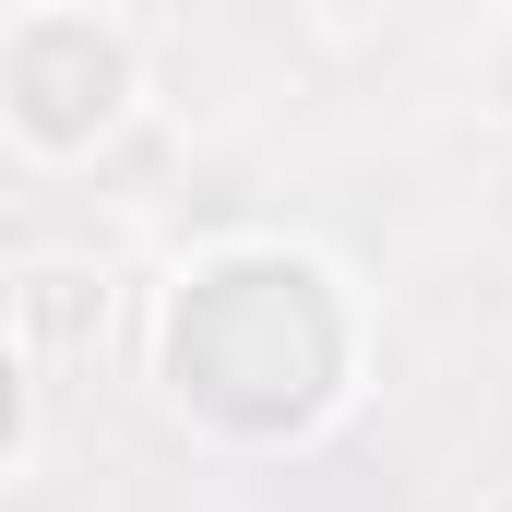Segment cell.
Segmentation results:
<instances>
[{
    "label": "cell",
    "instance_id": "cell-1",
    "mask_svg": "<svg viewBox=\"0 0 512 512\" xmlns=\"http://www.w3.org/2000/svg\"><path fill=\"white\" fill-rule=\"evenodd\" d=\"M167 358H179V382L203 393L215 417H239V429H298V417L334 393L346 334H334L322 274H298V262H227V274H203V286L179 298Z\"/></svg>",
    "mask_w": 512,
    "mask_h": 512
},
{
    "label": "cell",
    "instance_id": "cell-2",
    "mask_svg": "<svg viewBox=\"0 0 512 512\" xmlns=\"http://www.w3.org/2000/svg\"><path fill=\"white\" fill-rule=\"evenodd\" d=\"M120 84H131L120 36H96L84 12H48V24L12 36V120L36 131V143H84L120 108Z\"/></svg>",
    "mask_w": 512,
    "mask_h": 512
}]
</instances>
